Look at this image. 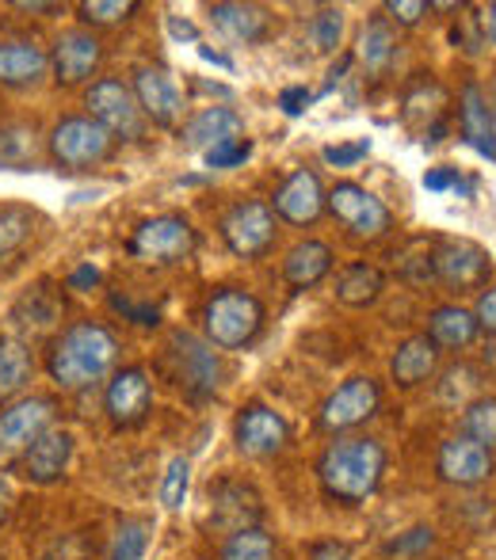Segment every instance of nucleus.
<instances>
[{"label":"nucleus","instance_id":"28","mask_svg":"<svg viewBox=\"0 0 496 560\" xmlns=\"http://www.w3.org/2000/svg\"><path fill=\"white\" fill-rule=\"evenodd\" d=\"M356 58H359V66H364L371 77H382L385 69L393 66V58H397V35H393V23L385 20V15H374V20H367L364 35H359Z\"/></svg>","mask_w":496,"mask_h":560},{"label":"nucleus","instance_id":"12","mask_svg":"<svg viewBox=\"0 0 496 560\" xmlns=\"http://www.w3.org/2000/svg\"><path fill=\"white\" fill-rule=\"evenodd\" d=\"M54 397H23L12 408L0 412V457H23L35 439H43L54 428Z\"/></svg>","mask_w":496,"mask_h":560},{"label":"nucleus","instance_id":"45","mask_svg":"<svg viewBox=\"0 0 496 560\" xmlns=\"http://www.w3.org/2000/svg\"><path fill=\"white\" fill-rule=\"evenodd\" d=\"M43 560H92V549L84 546L81 534H69V538L54 541V546L46 549V557H43Z\"/></svg>","mask_w":496,"mask_h":560},{"label":"nucleus","instance_id":"50","mask_svg":"<svg viewBox=\"0 0 496 560\" xmlns=\"http://www.w3.org/2000/svg\"><path fill=\"white\" fill-rule=\"evenodd\" d=\"M310 100H313V96H310L305 89H287V92L279 96V104H282V112H287V115H302Z\"/></svg>","mask_w":496,"mask_h":560},{"label":"nucleus","instance_id":"54","mask_svg":"<svg viewBox=\"0 0 496 560\" xmlns=\"http://www.w3.org/2000/svg\"><path fill=\"white\" fill-rule=\"evenodd\" d=\"M12 503H15L12 488H8V480H0V526H4L8 515H12Z\"/></svg>","mask_w":496,"mask_h":560},{"label":"nucleus","instance_id":"37","mask_svg":"<svg viewBox=\"0 0 496 560\" xmlns=\"http://www.w3.org/2000/svg\"><path fill=\"white\" fill-rule=\"evenodd\" d=\"M477 389H482V374L474 366H451L443 374V382H439V400L447 408H466Z\"/></svg>","mask_w":496,"mask_h":560},{"label":"nucleus","instance_id":"39","mask_svg":"<svg viewBox=\"0 0 496 560\" xmlns=\"http://www.w3.org/2000/svg\"><path fill=\"white\" fill-rule=\"evenodd\" d=\"M138 8L141 4H134V0H84L77 12H81V20L92 23V27H119Z\"/></svg>","mask_w":496,"mask_h":560},{"label":"nucleus","instance_id":"35","mask_svg":"<svg viewBox=\"0 0 496 560\" xmlns=\"http://www.w3.org/2000/svg\"><path fill=\"white\" fill-rule=\"evenodd\" d=\"M149 518H123L112 534V549H107V560H141L149 549Z\"/></svg>","mask_w":496,"mask_h":560},{"label":"nucleus","instance_id":"6","mask_svg":"<svg viewBox=\"0 0 496 560\" xmlns=\"http://www.w3.org/2000/svg\"><path fill=\"white\" fill-rule=\"evenodd\" d=\"M195 244H199V233H195L187 218L161 214V218H149V222H141L134 229L130 241H126V252H130L138 264L164 267V264L187 259L195 252Z\"/></svg>","mask_w":496,"mask_h":560},{"label":"nucleus","instance_id":"19","mask_svg":"<svg viewBox=\"0 0 496 560\" xmlns=\"http://www.w3.org/2000/svg\"><path fill=\"white\" fill-rule=\"evenodd\" d=\"M436 472L443 485L454 488H477L493 477V454L485 446H477L474 439L459 435V439H447L439 446L436 457Z\"/></svg>","mask_w":496,"mask_h":560},{"label":"nucleus","instance_id":"31","mask_svg":"<svg viewBox=\"0 0 496 560\" xmlns=\"http://www.w3.org/2000/svg\"><path fill=\"white\" fill-rule=\"evenodd\" d=\"M58 317H61V302L50 294V287H35L31 294H23L12 305V320L20 328H31V332H46L50 325H58Z\"/></svg>","mask_w":496,"mask_h":560},{"label":"nucleus","instance_id":"53","mask_svg":"<svg viewBox=\"0 0 496 560\" xmlns=\"http://www.w3.org/2000/svg\"><path fill=\"white\" fill-rule=\"evenodd\" d=\"M482 35L489 38V43L496 46V0H493L489 8H485V12H482Z\"/></svg>","mask_w":496,"mask_h":560},{"label":"nucleus","instance_id":"23","mask_svg":"<svg viewBox=\"0 0 496 560\" xmlns=\"http://www.w3.org/2000/svg\"><path fill=\"white\" fill-rule=\"evenodd\" d=\"M210 20L222 35H230L233 43H245V46H256V43H267L272 38V12L264 4H241V0H226V4H215L210 8Z\"/></svg>","mask_w":496,"mask_h":560},{"label":"nucleus","instance_id":"20","mask_svg":"<svg viewBox=\"0 0 496 560\" xmlns=\"http://www.w3.org/2000/svg\"><path fill=\"white\" fill-rule=\"evenodd\" d=\"M272 210L290 225H313L325 214V187L310 168H295L275 191Z\"/></svg>","mask_w":496,"mask_h":560},{"label":"nucleus","instance_id":"38","mask_svg":"<svg viewBox=\"0 0 496 560\" xmlns=\"http://www.w3.org/2000/svg\"><path fill=\"white\" fill-rule=\"evenodd\" d=\"M187 492H192V462L187 457H172L161 477V508L180 511L187 503Z\"/></svg>","mask_w":496,"mask_h":560},{"label":"nucleus","instance_id":"13","mask_svg":"<svg viewBox=\"0 0 496 560\" xmlns=\"http://www.w3.org/2000/svg\"><path fill=\"white\" fill-rule=\"evenodd\" d=\"M290 443V423L267 405H245L233 420V446L245 457H275Z\"/></svg>","mask_w":496,"mask_h":560},{"label":"nucleus","instance_id":"4","mask_svg":"<svg viewBox=\"0 0 496 560\" xmlns=\"http://www.w3.org/2000/svg\"><path fill=\"white\" fill-rule=\"evenodd\" d=\"M46 149H50V161L58 164L61 172H89V168H100L104 161H112L115 138L96 118L69 115L50 130Z\"/></svg>","mask_w":496,"mask_h":560},{"label":"nucleus","instance_id":"34","mask_svg":"<svg viewBox=\"0 0 496 560\" xmlns=\"http://www.w3.org/2000/svg\"><path fill=\"white\" fill-rule=\"evenodd\" d=\"M462 435L493 454L496 450V397H474L462 408Z\"/></svg>","mask_w":496,"mask_h":560},{"label":"nucleus","instance_id":"9","mask_svg":"<svg viewBox=\"0 0 496 560\" xmlns=\"http://www.w3.org/2000/svg\"><path fill=\"white\" fill-rule=\"evenodd\" d=\"M275 233H279V229H275V210L259 199L238 202V207H230L222 218L226 248L241 259H259L264 252H272Z\"/></svg>","mask_w":496,"mask_h":560},{"label":"nucleus","instance_id":"27","mask_svg":"<svg viewBox=\"0 0 496 560\" xmlns=\"http://www.w3.org/2000/svg\"><path fill=\"white\" fill-rule=\"evenodd\" d=\"M477 320L470 310H462V305H439V310H431L428 317V336L436 347H447V351H462V347H470L477 339Z\"/></svg>","mask_w":496,"mask_h":560},{"label":"nucleus","instance_id":"22","mask_svg":"<svg viewBox=\"0 0 496 560\" xmlns=\"http://www.w3.org/2000/svg\"><path fill=\"white\" fill-rule=\"evenodd\" d=\"M180 138H184L187 149H203V153H210V149L230 145V141L245 138V118L233 112V107H203L192 122H184Z\"/></svg>","mask_w":496,"mask_h":560},{"label":"nucleus","instance_id":"42","mask_svg":"<svg viewBox=\"0 0 496 560\" xmlns=\"http://www.w3.org/2000/svg\"><path fill=\"white\" fill-rule=\"evenodd\" d=\"M436 546V530L431 526H413V530H405L401 538H393L390 546H385V553L390 557H413V553H424V549Z\"/></svg>","mask_w":496,"mask_h":560},{"label":"nucleus","instance_id":"40","mask_svg":"<svg viewBox=\"0 0 496 560\" xmlns=\"http://www.w3.org/2000/svg\"><path fill=\"white\" fill-rule=\"evenodd\" d=\"M341 35H344V12L341 8H321V12L310 20V38L321 54H333L336 46H341Z\"/></svg>","mask_w":496,"mask_h":560},{"label":"nucleus","instance_id":"29","mask_svg":"<svg viewBox=\"0 0 496 560\" xmlns=\"http://www.w3.org/2000/svg\"><path fill=\"white\" fill-rule=\"evenodd\" d=\"M382 290H385V279L374 264H351V267H344L341 279H336V298H341L344 305H351V310L374 305L378 298H382Z\"/></svg>","mask_w":496,"mask_h":560},{"label":"nucleus","instance_id":"32","mask_svg":"<svg viewBox=\"0 0 496 560\" xmlns=\"http://www.w3.org/2000/svg\"><path fill=\"white\" fill-rule=\"evenodd\" d=\"M38 164V141L27 122L0 126V168L27 172Z\"/></svg>","mask_w":496,"mask_h":560},{"label":"nucleus","instance_id":"48","mask_svg":"<svg viewBox=\"0 0 496 560\" xmlns=\"http://www.w3.org/2000/svg\"><path fill=\"white\" fill-rule=\"evenodd\" d=\"M112 305H115L119 313H126V317H130L134 325H146V328H149V325H157V317H161V313H157L153 305H130L126 298H112Z\"/></svg>","mask_w":496,"mask_h":560},{"label":"nucleus","instance_id":"18","mask_svg":"<svg viewBox=\"0 0 496 560\" xmlns=\"http://www.w3.org/2000/svg\"><path fill=\"white\" fill-rule=\"evenodd\" d=\"M73 450H77L73 431L50 428L43 439H35V443L23 450V457H20L23 477H27L31 485H43V488L58 485V480L69 472V462H73Z\"/></svg>","mask_w":496,"mask_h":560},{"label":"nucleus","instance_id":"15","mask_svg":"<svg viewBox=\"0 0 496 560\" xmlns=\"http://www.w3.org/2000/svg\"><path fill=\"white\" fill-rule=\"evenodd\" d=\"M104 408H107V420L115 428L130 431L141 428L149 420V408H153V382L141 366H123L119 374L107 382L104 393Z\"/></svg>","mask_w":496,"mask_h":560},{"label":"nucleus","instance_id":"47","mask_svg":"<svg viewBox=\"0 0 496 560\" xmlns=\"http://www.w3.org/2000/svg\"><path fill=\"white\" fill-rule=\"evenodd\" d=\"M424 187H428V191H459L462 176H459V168H428L424 172Z\"/></svg>","mask_w":496,"mask_h":560},{"label":"nucleus","instance_id":"43","mask_svg":"<svg viewBox=\"0 0 496 560\" xmlns=\"http://www.w3.org/2000/svg\"><path fill=\"white\" fill-rule=\"evenodd\" d=\"M252 156V141L241 138V141H230V145H218L207 153V164L210 168H238V164H245Z\"/></svg>","mask_w":496,"mask_h":560},{"label":"nucleus","instance_id":"41","mask_svg":"<svg viewBox=\"0 0 496 560\" xmlns=\"http://www.w3.org/2000/svg\"><path fill=\"white\" fill-rule=\"evenodd\" d=\"M382 12H385V20L397 23V27H416L424 15L436 12V4H428V0H385Z\"/></svg>","mask_w":496,"mask_h":560},{"label":"nucleus","instance_id":"21","mask_svg":"<svg viewBox=\"0 0 496 560\" xmlns=\"http://www.w3.org/2000/svg\"><path fill=\"white\" fill-rule=\"evenodd\" d=\"M50 73V54L31 38H0V84L4 89H35Z\"/></svg>","mask_w":496,"mask_h":560},{"label":"nucleus","instance_id":"55","mask_svg":"<svg viewBox=\"0 0 496 560\" xmlns=\"http://www.w3.org/2000/svg\"><path fill=\"white\" fill-rule=\"evenodd\" d=\"M15 8H20V12H61V4H27V0Z\"/></svg>","mask_w":496,"mask_h":560},{"label":"nucleus","instance_id":"33","mask_svg":"<svg viewBox=\"0 0 496 560\" xmlns=\"http://www.w3.org/2000/svg\"><path fill=\"white\" fill-rule=\"evenodd\" d=\"M279 541L264 530V526H249L222 541V560H275Z\"/></svg>","mask_w":496,"mask_h":560},{"label":"nucleus","instance_id":"25","mask_svg":"<svg viewBox=\"0 0 496 560\" xmlns=\"http://www.w3.org/2000/svg\"><path fill=\"white\" fill-rule=\"evenodd\" d=\"M459 126H462V138H466L470 149H477L482 156L496 161V138H493V118H489V100L485 92L477 89L474 81L462 84V96H459Z\"/></svg>","mask_w":496,"mask_h":560},{"label":"nucleus","instance_id":"3","mask_svg":"<svg viewBox=\"0 0 496 560\" xmlns=\"http://www.w3.org/2000/svg\"><path fill=\"white\" fill-rule=\"evenodd\" d=\"M203 328L207 343L218 351H245L264 332V305L241 287H222L203 305Z\"/></svg>","mask_w":496,"mask_h":560},{"label":"nucleus","instance_id":"2","mask_svg":"<svg viewBox=\"0 0 496 560\" xmlns=\"http://www.w3.org/2000/svg\"><path fill=\"white\" fill-rule=\"evenodd\" d=\"M119 359V339L100 320H77L46 351V374L61 389H89L104 382Z\"/></svg>","mask_w":496,"mask_h":560},{"label":"nucleus","instance_id":"46","mask_svg":"<svg viewBox=\"0 0 496 560\" xmlns=\"http://www.w3.org/2000/svg\"><path fill=\"white\" fill-rule=\"evenodd\" d=\"M474 320L482 332L496 336V287L482 290V298H477V310H474Z\"/></svg>","mask_w":496,"mask_h":560},{"label":"nucleus","instance_id":"17","mask_svg":"<svg viewBox=\"0 0 496 560\" xmlns=\"http://www.w3.org/2000/svg\"><path fill=\"white\" fill-rule=\"evenodd\" d=\"M431 267H436V279H443L447 287H485L493 271V259L482 244L474 241H443L431 252Z\"/></svg>","mask_w":496,"mask_h":560},{"label":"nucleus","instance_id":"51","mask_svg":"<svg viewBox=\"0 0 496 560\" xmlns=\"http://www.w3.org/2000/svg\"><path fill=\"white\" fill-rule=\"evenodd\" d=\"M96 282H100V271H96V267H77V271L69 275V287H73V290L96 287Z\"/></svg>","mask_w":496,"mask_h":560},{"label":"nucleus","instance_id":"8","mask_svg":"<svg viewBox=\"0 0 496 560\" xmlns=\"http://www.w3.org/2000/svg\"><path fill=\"white\" fill-rule=\"evenodd\" d=\"M325 210H333L336 222L359 241H378V236H385L393 229L390 207L359 184H336L325 195Z\"/></svg>","mask_w":496,"mask_h":560},{"label":"nucleus","instance_id":"11","mask_svg":"<svg viewBox=\"0 0 496 560\" xmlns=\"http://www.w3.org/2000/svg\"><path fill=\"white\" fill-rule=\"evenodd\" d=\"M134 100H138L141 115L153 126H161V130H172L184 118V92H180L176 77L164 66L134 69Z\"/></svg>","mask_w":496,"mask_h":560},{"label":"nucleus","instance_id":"56","mask_svg":"<svg viewBox=\"0 0 496 560\" xmlns=\"http://www.w3.org/2000/svg\"><path fill=\"white\" fill-rule=\"evenodd\" d=\"M0 560H4V557H0Z\"/></svg>","mask_w":496,"mask_h":560},{"label":"nucleus","instance_id":"24","mask_svg":"<svg viewBox=\"0 0 496 560\" xmlns=\"http://www.w3.org/2000/svg\"><path fill=\"white\" fill-rule=\"evenodd\" d=\"M439 366V347L428 336H408L397 343L390 359V377L401 389H416L420 382H428Z\"/></svg>","mask_w":496,"mask_h":560},{"label":"nucleus","instance_id":"36","mask_svg":"<svg viewBox=\"0 0 496 560\" xmlns=\"http://www.w3.org/2000/svg\"><path fill=\"white\" fill-rule=\"evenodd\" d=\"M31 233H35V214L27 207H0V256L23 248Z\"/></svg>","mask_w":496,"mask_h":560},{"label":"nucleus","instance_id":"14","mask_svg":"<svg viewBox=\"0 0 496 560\" xmlns=\"http://www.w3.org/2000/svg\"><path fill=\"white\" fill-rule=\"evenodd\" d=\"M100 61H104V43H100L92 31L73 27V31H61V35L54 38L50 69H54V81H58L61 89H73V84L92 81Z\"/></svg>","mask_w":496,"mask_h":560},{"label":"nucleus","instance_id":"44","mask_svg":"<svg viewBox=\"0 0 496 560\" xmlns=\"http://www.w3.org/2000/svg\"><path fill=\"white\" fill-rule=\"evenodd\" d=\"M367 153H371V141L359 138V141H348V145H328L325 149V161L336 164V168H351V164H359Z\"/></svg>","mask_w":496,"mask_h":560},{"label":"nucleus","instance_id":"30","mask_svg":"<svg viewBox=\"0 0 496 560\" xmlns=\"http://www.w3.org/2000/svg\"><path fill=\"white\" fill-rule=\"evenodd\" d=\"M31 374H35V362H31L27 343L12 336H0V400L27 389Z\"/></svg>","mask_w":496,"mask_h":560},{"label":"nucleus","instance_id":"10","mask_svg":"<svg viewBox=\"0 0 496 560\" xmlns=\"http://www.w3.org/2000/svg\"><path fill=\"white\" fill-rule=\"evenodd\" d=\"M382 405V389L374 377H348L344 385H336L321 405L318 423L325 431H351L359 423H367Z\"/></svg>","mask_w":496,"mask_h":560},{"label":"nucleus","instance_id":"49","mask_svg":"<svg viewBox=\"0 0 496 560\" xmlns=\"http://www.w3.org/2000/svg\"><path fill=\"white\" fill-rule=\"evenodd\" d=\"M310 560H356L348 541H318L310 549Z\"/></svg>","mask_w":496,"mask_h":560},{"label":"nucleus","instance_id":"1","mask_svg":"<svg viewBox=\"0 0 496 560\" xmlns=\"http://www.w3.org/2000/svg\"><path fill=\"white\" fill-rule=\"evenodd\" d=\"M390 454L378 439H336L318 457V485L341 508H359L382 488Z\"/></svg>","mask_w":496,"mask_h":560},{"label":"nucleus","instance_id":"26","mask_svg":"<svg viewBox=\"0 0 496 560\" xmlns=\"http://www.w3.org/2000/svg\"><path fill=\"white\" fill-rule=\"evenodd\" d=\"M333 271V248L325 241H302L287 252L282 259V279L295 290H310L318 287L325 275Z\"/></svg>","mask_w":496,"mask_h":560},{"label":"nucleus","instance_id":"16","mask_svg":"<svg viewBox=\"0 0 496 560\" xmlns=\"http://www.w3.org/2000/svg\"><path fill=\"white\" fill-rule=\"evenodd\" d=\"M259 518H264V500L252 485H245V480L210 485V526L222 530L226 538L249 530V526H259Z\"/></svg>","mask_w":496,"mask_h":560},{"label":"nucleus","instance_id":"7","mask_svg":"<svg viewBox=\"0 0 496 560\" xmlns=\"http://www.w3.org/2000/svg\"><path fill=\"white\" fill-rule=\"evenodd\" d=\"M84 104H89V118H96L115 141H138L146 133V115L134 100V89L115 77L92 84Z\"/></svg>","mask_w":496,"mask_h":560},{"label":"nucleus","instance_id":"5","mask_svg":"<svg viewBox=\"0 0 496 560\" xmlns=\"http://www.w3.org/2000/svg\"><path fill=\"white\" fill-rule=\"evenodd\" d=\"M169 370L176 385L192 400H207L222 385V359L207 339L192 332H172L169 336Z\"/></svg>","mask_w":496,"mask_h":560},{"label":"nucleus","instance_id":"52","mask_svg":"<svg viewBox=\"0 0 496 560\" xmlns=\"http://www.w3.org/2000/svg\"><path fill=\"white\" fill-rule=\"evenodd\" d=\"M169 31H172V38H199V35H195L192 23L180 20V15H169Z\"/></svg>","mask_w":496,"mask_h":560}]
</instances>
